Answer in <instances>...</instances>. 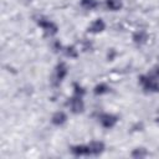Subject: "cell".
<instances>
[{
  "instance_id": "1",
  "label": "cell",
  "mask_w": 159,
  "mask_h": 159,
  "mask_svg": "<svg viewBox=\"0 0 159 159\" xmlns=\"http://www.w3.org/2000/svg\"><path fill=\"white\" fill-rule=\"evenodd\" d=\"M99 119V123L104 127V128H112L116 125L117 123V117L113 116V114H109V113H103L98 117Z\"/></svg>"
},
{
  "instance_id": "2",
  "label": "cell",
  "mask_w": 159,
  "mask_h": 159,
  "mask_svg": "<svg viewBox=\"0 0 159 159\" xmlns=\"http://www.w3.org/2000/svg\"><path fill=\"white\" fill-rule=\"evenodd\" d=\"M67 104L70 106V108L73 113H81L83 111V101H82V97H80V96H73L68 101Z\"/></svg>"
},
{
  "instance_id": "3",
  "label": "cell",
  "mask_w": 159,
  "mask_h": 159,
  "mask_svg": "<svg viewBox=\"0 0 159 159\" xmlns=\"http://www.w3.org/2000/svg\"><path fill=\"white\" fill-rule=\"evenodd\" d=\"M37 24L47 32V34H50V35H52V34H56L57 32V26L52 22V21H50V20H45V19H39V21H37Z\"/></svg>"
},
{
  "instance_id": "4",
  "label": "cell",
  "mask_w": 159,
  "mask_h": 159,
  "mask_svg": "<svg viewBox=\"0 0 159 159\" xmlns=\"http://www.w3.org/2000/svg\"><path fill=\"white\" fill-rule=\"evenodd\" d=\"M88 148H89V154H93V155H97L99 153H102L104 150V144L102 142H97V140H93L88 144Z\"/></svg>"
},
{
  "instance_id": "5",
  "label": "cell",
  "mask_w": 159,
  "mask_h": 159,
  "mask_svg": "<svg viewBox=\"0 0 159 159\" xmlns=\"http://www.w3.org/2000/svg\"><path fill=\"white\" fill-rule=\"evenodd\" d=\"M104 27H106V24L103 22V20L102 19H97L96 21H93L91 24V26L88 27V31L89 32H101V31L104 30Z\"/></svg>"
},
{
  "instance_id": "6",
  "label": "cell",
  "mask_w": 159,
  "mask_h": 159,
  "mask_svg": "<svg viewBox=\"0 0 159 159\" xmlns=\"http://www.w3.org/2000/svg\"><path fill=\"white\" fill-rule=\"evenodd\" d=\"M71 152L77 155V157H82V155H89V148L88 145H75L71 148Z\"/></svg>"
},
{
  "instance_id": "7",
  "label": "cell",
  "mask_w": 159,
  "mask_h": 159,
  "mask_svg": "<svg viewBox=\"0 0 159 159\" xmlns=\"http://www.w3.org/2000/svg\"><path fill=\"white\" fill-rule=\"evenodd\" d=\"M66 75H67V66H66L63 62L58 63L57 67H56V80H57L58 82H61V81L65 78Z\"/></svg>"
},
{
  "instance_id": "8",
  "label": "cell",
  "mask_w": 159,
  "mask_h": 159,
  "mask_svg": "<svg viewBox=\"0 0 159 159\" xmlns=\"http://www.w3.org/2000/svg\"><path fill=\"white\" fill-rule=\"evenodd\" d=\"M67 120V116L63 113V112H56L52 118H51V122L55 124V125H62Z\"/></svg>"
},
{
  "instance_id": "9",
  "label": "cell",
  "mask_w": 159,
  "mask_h": 159,
  "mask_svg": "<svg viewBox=\"0 0 159 159\" xmlns=\"http://www.w3.org/2000/svg\"><path fill=\"white\" fill-rule=\"evenodd\" d=\"M133 40H134V42H135V43L142 45V43H144V42L148 40V35H147V32H145V31L139 30V31H137V32L133 35Z\"/></svg>"
},
{
  "instance_id": "10",
  "label": "cell",
  "mask_w": 159,
  "mask_h": 159,
  "mask_svg": "<svg viewBox=\"0 0 159 159\" xmlns=\"http://www.w3.org/2000/svg\"><path fill=\"white\" fill-rule=\"evenodd\" d=\"M106 5H107V7H108L109 10H113V11L119 10L120 6H122V4H120L119 0H107V1H106Z\"/></svg>"
},
{
  "instance_id": "11",
  "label": "cell",
  "mask_w": 159,
  "mask_h": 159,
  "mask_svg": "<svg viewBox=\"0 0 159 159\" xmlns=\"http://www.w3.org/2000/svg\"><path fill=\"white\" fill-rule=\"evenodd\" d=\"M108 91H109V87L107 84H104V83H99V84H97L94 87V93L96 94H103V93H106Z\"/></svg>"
},
{
  "instance_id": "12",
  "label": "cell",
  "mask_w": 159,
  "mask_h": 159,
  "mask_svg": "<svg viewBox=\"0 0 159 159\" xmlns=\"http://www.w3.org/2000/svg\"><path fill=\"white\" fill-rule=\"evenodd\" d=\"M81 5L84 7V9H94L97 5H98V2H97V0H82L81 1Z\"/></svg>"
},
{
  "instance_id": "13",
  "label": "cell",
  "mask_w": 159,
  "mask_h": 159,
  "mask_svg": "<svg viewBox=\"0 0 159 159\" xmlns=\"http://www.w3.org/2000/svg\"><path fill=\"white\" fill-rule=\"evenodd\" d=\"M147 76H148L149 78H152V80H159V66L153 67V68L148 72Z\"/></svg>"
},
{
  "instance_id": "14",
  "label": "cell",
  "mask_w": 159,
  "mask_h": 159,
  "mask_svg": "<svg viewBox=\"0 0 159 159\" xmlns=\"http://www.w3.org/2000/svg\"><path fill=\"white\" fill-rule=\"evenodd\" d=\"M148 153L145 152V149H143V148H138V149H135L133 153H132V157H134V158H140V157H145Z\"/></svg>"
},
{
  "instance_id": "15",
  "label": "cell",
  "mask_w": 159,
  "mask_h": 159,
  "mask_svg": "<svg viewBox=\"0 0 159 159\" xmlns=\"http://www.w3.org/2000/svg\"><path fill=\"white\" fill-rule=\"evenodd\" d=\"M83 94H84L83 88H82L81 86H78V84H75V96H80V97H82Z\"/></svg>"
},
{
  "instance_id": "16",
  "label": "cell",
  "mask_w": 159,
  "mask_h": 159,
  "mask_svg": "<svg viewBox=\"0 0 159 159\" xmlns=\"http://www.w3.org/2000/svg\"><path fill=\"white\" fill-rule=\"evenodd\" d=\"M66 55L75 57V56H77V52H76L75 47H67V48H66Z\"/></svg>"
}]
</instances>
